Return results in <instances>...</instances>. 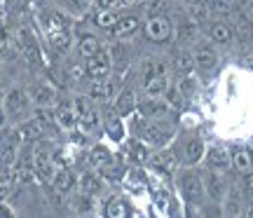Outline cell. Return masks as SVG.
Returning a JSON list of instances; mask_svg holds the SVG:
<instances>
[{
  "mask_svg": "<svg viewBox=\"0 0 253 218\" xmlns=\"http://www.w3.org/2000/svg\"><path fill=\"white\" fill-rule=\"evenodd\" d=\"M0 122H2V115H0Z\"/></svg>",
  "mask_w": 253,
  "mask_h": 218,
  "instance_id": "cell-43",
  "label": "cell"
},
{
  "mask_svg": "<svg viewBox=\"0 0 253 218\" xmlns=\"http://www.w3.org/2000/svg\"><path fill=\"white\" fill-rule=\"evenodd\" d=\"M91 99H108V94H110V87L106 85L103 80H94V85H91Z\"/></svg>",
  "mask_w": 253,
  "mask_h": 218,
  "instance_id": "cell-32",
  "label": "cell"
},
{
  "mask_svg": "<svg viewBox=\"0 0 253 218\" xmlns=\"http://www.w3.org/2000/svg\"><path fill=\"white\" fill-rule=\"evenodd\" d=\"M5 106H7V110L12 113V115L21 113V110L26 108V94H24L21 89H12L7 94V99H5Z\"/></svg>",
  "mask_w": 253,
  "mask_h": 218,
  "instance_id": "cell-15",
  "label": "cell"
},
{
  "mask_svg": "<svg viewBox=\"0 0 253 218\" xmlns=\"http://www.w3.org/2000/svg\"><path fill=\"white\" fill-rule=\"evenodd\" d=\"M136 108V96H134V91H122L118 96V103H115V110H118L120 115H129V113H134Z\"/></svg>",
  "mask_w": 253,
  "mask_h": 218,
  "instance_id": "cell-21",
  "label": "cell"
},
{
  "mask_svg": "<svg viewBox=\"0 0 253 218\" xmlns=\"http://www.w3.org/2000/svg\"><path fill=\"white\" fill-rule=\"evenodd\" d=\"M192 66H195V59H192L188 52H183V54L176 56V68H178V73H190Z\"/></svg>",
  "mask_w": 253,
  "mask_h": 218,
  "instance_id": "cell-34",
  "label": "cell"
},
{
  "mask_svg": "<svg viewBox=\"0 0 253 218\" xmlns=\"http://www.w3.org/2000/svg\"><path fill=\"white\" fill-rule=\"evenodd\" d=\"M118 19H120L118 9H115V7H106V9H101V12H99L96 24H99L101 28H110V26H115V24H118Z\"/></svg>",
  "mask_w": 253,
  "mask_h": 218,
  "instance_id": "cell-26",
  "label": "cell"
},
{
  "mask_svg": "<svg viewBox=\"0 0 253 218\" xmlns=\"http://www.w3.org/2000/svg\"><path fill=\"white\" fill-rule=\"evenodd\" d=\"M207 188H209V195H211L213 200H220V197H225V181H223V178L218 176V172H213V176H209Z\"/></svg>",
  "mask_w": 253,
  "mask_h": 218,
  "instance_id": "cell-24",
  "label": "cell"
},
{
  "mask_svg": "<svg viewBox=\"0 0 253 218\" xmlns=\"http://www.w3.org/2000/svg\"><path fill=\"white\" fill-rule=\"evenodd\" d=\"M207 31H209V36H211V40L218 43V45H227L232 40V28L227 26L225 21H211Z\"/></svg>",
  "mask_w": 253,
  "mask_h": 218,
  "instance_id": "cell-10",
  "label": "cell"
},
{
  "mask_svg": "<svg viewBox=\"0 0 253 218\" xmlns=\"http://www.w3.org/2000/svg\"><path fill=\"white\" fill-rule=\"evenodd\" d=\"M47 38L59 54H66L71 49V31H68V24L61 14H49V24H47Z\"/></svg>",
  "mask_w": 253,
  "mask_h": 218,
  "instance_id": "cell-1",
  "label": "cell"
},
{
  "mask_svg": "<svg viewBox=\"0 0 253 218\" xmlns=\"http://www.w3.org/2000/svg\"><path fill=\"white\" fill-rule=\"evenodd\" d=\"M202 157H204V141L202 138H190L188 143H185V160L190 164H195Z\"/></svg>",
  "mask_w": 253,
  "mask_h": 218,
  "instance_id": "cell-17",
  "label": "cell"
},
{
  "mask_svg": "<svg viewBox=\"0 0 253 218\" xmlns=\"http://www.w3.org/2000/svg\"><path fill=\"white\" fill-rule=\"evenodd\" d=\"M106 129H108L110 136L120 138L122 136V125H120V113L118 115H108V120H106Z\"/></svg>",
  "mask_w": 253,
  "mask_h": 218,
  "instance_id": "cell-33",
  "label": "cell"
},
{
  "mask_svg": "<svg viewBox=\"0 0 253 218\" xmlns=\"http://www.w3.org/2000/svg\"><path fill=\"white\" fill-rule=\"evenodd\" d=\"M209 14H211V9L209 5L202 0V2H195V5H190V17L195 24H207L209 21Z\"/></svg>",
  "mask_w": 253,
  "mask_h": 218,
  "instance_id": "cell-28",
  "label": "cell"
},
{
  "mask_svg": "<svg viewBox=\"0 0 253 218\" xmlns=\"http://www.w3.org/2000/svg\"><path fill=\"white\" fill-rule=\"evenodd\" d=\"M192 59H195V66L202 68V71H211L216 66V52L211 47H199Z\"/></svg>",
  "mask_w": 253,
  "mask_h": 218,
  "instance_id": "cell-14",
  "label": "cell"
},
{
  "mask_svg": "<svg viewBox=\"0 0 253 218\" xmlns=\"http://www.w3.org/2000/svg\"><path fill=\"white\" fill-rule=\"evenodd\" d=\"M106 214L113 218H122L126 216V207H125V202L122 200H110L108 202V207H106Z\"/></svg>",
  "mask_w": 253,
  "mask_h": 218,
  "instance_id": "cell-31",
  "label": "cell"
},
{
  "mask_svg": "<svg viewBox=\"0 0 253 218\" xmlns=\"http://www.w3.org/2000/svg\"><path fill=\"white\" fill-rule=\"evenodd\" d=\"M145 96L148 99H162L164 94L169 91V80H167V73H157L145 78Z\"/></svg>",
  "mask_w": 253,
  "mask_h": 218,
  "instance_id": "cell-6",
  "label": "cell"
},
{
  "mask_svg": "<svg viewBox=\"0 0 253 218\" xmlns=\"http://www.w3.org/2000/svg\"><path fill=\"white\" fill-rule=\"evenodd\" d=\"M110 160H113V155L106 150V145H94L89 150V162H91V167H96V169H101L103 164H108Z\"/></svg>",
  "mask_w": 253,
  "mask_h": 218,
  "instance_id": "cell-22",
  "label": "cell"
},
{
  "mask_svg": "<svg viewBox=\"0 0 253 218\" xmlns=\"http://www.w3.org/2000/svg\"><path fill=\"white\" fill-rule=\"evenodd\" d=\"M230 164H232V160H230V153H227L225 148H211L209 150V167L213 172H218V174L227 172Z\"/></svg>",
  "mask_w": 253,
  "mask_h": 218,
  "instance_id": "cell-9",
  "label": "cell"
},
{
  "mask_svg": "<svg viewBox=\"0 0 253 218\" xmlns=\"http://www.w3.org/2000/svg\"><path fill=\"white\" fill-rule=\"evenodd\" d=\"M110 68H113V56H110V52H106V49L101 47L96 54L87 59L84 73L89 75L91 80H106V78H108V73H110Z\"/></svg>",
  "mask_w": 253,
  "mask_h": 218,
  "instance_id": "cell-3",
  "label": "cell"
},
{
  "mask_svg": "<svg viewBox=\"0 0 253 218\" xmlns=\"http://www.w3.org/2000/svg\"><path fill=\"white\" fill-rule=\"evenodd\" d=\"M2 61H5V54H2V47H0V66H2Z\"/></svg>",
  "mask_w": 253,
  "mask_h": 218,
  "instance_id": "cell-41",
  "label": "cell"
},
{
  "mask_svg": "<svg viewBox=\"0 0 253 218\" xmlns=\"http://www.w3.org/2000/svg\"><path fill=\"white\" fill-rule=\"evenodd\" d=\"M230 160H232V167H235L239 174H249L253 172V160H251V153L244 150V148H237L235 153L230 155Z\"/></svg>",
  "mask_w": 253,
  "mask_h": 218,
  "instance_id": "cell-12",
  "label": "cell"
},
{
  "mask_svg": "<svg viewBox=\"0 0 253 218\" xmlns=\"http://www.w3.org/2000/svg\"><path fill=\"white\" fill-rule=\"evenodd\" d=\"M188 5H195V2H202V0H185Z\"/></svg>",
  "mask_w": 253,
  "mask_h": 218,
  "instance_id": "cell-42",
  "label": "cell"
},
{
  "mask_svg": "<svg viewBox=\"0 0 253 218\" xmlns=\"http://www.w3.org/2000/svg\"><path fill=\"white\" fill-rule=\"evenodd\" d=\"M73 110H75V115H78V118H82L84 113H89V110H91L89 99H84V96H78V99H75V106H73Z\"/></svg>",
  "mask_w": 253,
  "mask_h": 218,
  "instance_id": "cell-37",
  "label": "cell"
},
{
  "mask_svg": "<svg viewBox=\"0 0 253 218\" xmlns=\"http://www.w3.org/2000/svg\"><path fill=\"white\" fill-rule=\"evenodd\" d=\"M80 188H82V192L84 195H99L101 192V188H103V183H101V178L96 176V174H84L80 178Z\"/></svg>",
  "mask_w": 253,
  "mask_h": 218,
  "instance_id": "cell-19",
  "label": "cell"
},
{
  "mask_svg": "<svg viewBox=\"0 0 253 218\" xmlns=\"http://www.w3.org/2000/svg\"><path fill=\"white\" fill-rule=\"evenodd\" d=\"M164 110H167V106H164V103H157V99H150L143 106V113H148V115H162Z\"/></svg>",
  "mask_w": 253,
  "mask_h": 218,
  "instance_id": "cell-36",
  "label": "cell"
},
{
  "mask_svg": "<svg viewBox=\"0 0 253 218\" xmlns=\"http://www.w3.org/2000/svg\"><path fill=\"white\" fill-rule=\"evenodd\" d=\"M101 49V43H99V38H94V36H84L80 40V54L84 56V59H89V56H94L96 52Z\"/></svg>",
  "mask_w": 253,
  "mask_h": 218,
  "instance_id": "cell-27",
  "label": "cell"
},
{
  "mask_svg": "<svg viewBox=\"0 0 253 218\" xmlns=\"http://www.w3.org/2000/svg\"><path fill=\"white\" fill-rule=\"evenodd\" d=\"M143 33H145V38L153 40V43H164V40H169V36H171V24H169V19L162 17V14H153V17L145 21Z\"/></svg>",
  "mask_w": 253,
  "mask_h": 218,
  "instance_id": "cell-5",
  "label": "cell"
},
{
  "mask_svg": "<svg viewBox=\"0 0 253 218\" xmlns=\"http://www.w3.org/2000/svg\"><path fill=\"white\" fill-rule=\"evenodd\" d=\"M237 33H239V38H242V40H249V38L253 36L251 24H249V21H246L244 17H239V19H237Z\"/></svg>",
  "mask_w": 253,
  "mask_h": 218,
  "instance_id": "cell-35",
  "label": "cell"
},
{
  "mask_svg": "<svg viewBox=\"0 0 253 218\" xmlns=\"http://www.w3.org/2000/svg\"><path fill=\"white\" fill-rule=\"evenodd\" d=\"M225 214L227 216H239L242 214V200H239V195L235 190L225 197Z\"/></svg>",
  "mask_w": 253,
  "mask_h": 218,
  "instance_id": "cell-29",
  "label": "cell"
},
{
  "mask_svg": "<svg viewBox=\"0 0 253 218\" xmlns=\"http://www.w3.org/2000/svg\"><path fill=\"white\" fill-rule=\"evenodd\" d=\"M91 2H94V0H68V9L80 14V12H84V9L89 7Z\"/></svg>",
  "mask_w": 253,
  "mask_h": 218,
  "instance_id": "cell-38",
  "label": "cell"
},
{
  "mask_svg": "<svg viewBox=\"0 0 253 218\" xmlns=\"http://www.w3.org/2000/svg\"><path fill=\"white\" fill-rule=\"evenodd\" d=\"M12 183H14V174L9 172V169H0V197L7 195Z\"/></svg>",
  "mask_w": 253,
  "mask_h": 218,
  "instance_id": "cell-30",
  "label": "cell"
},
{
  "mask_svg": "<svg viewBox=\"0 0 253 218\" xmlns=\"http://www.w3.org/2000/svg\"><path fill=\"white\" fill-rule=\"evenodd\" d=\"M19 136H21V141H36V138L42 136V125H40L38 120L24 122L21 129H19Z\"/></svg>",
  "mask_w": 253,
  "mask_h": 218,
  "instance_id": "cell-20",
  "label": "cell"
},
{
  "mask_svg": "<svg viewBox=\"0 0 253 218\" xmlns=\"http://www.w3.org/2000/svg\"><path fill=\"white\" fill-rule=\"evenodd\" d=\"M138 28V19L136 17H120L115 26H110V33L115 38H129L136 33Z\"/></svg>",
  "mask_w": 253,
  "mask_h": 218,
  "instance_id": "cell-11",
  "label": "cell"
},
{
  "mask_svg": "<svg viewBox=\"0 0 253 218\" xmlns=\"http://www.w3.org/2000/svg\"><path fill=\"white\" fill-rule=\"evenodd\" d=\"M150 160H153L155 167H157L160 172H164V174H171L173 167H176V162H173V155H171V153H155Z\"/></svg>",
  "mask_w": 253,
  "mask_h": 218,
  "instance_id": "cell-25",
  "label": "cell"
},
{
  "mask_svg": "<svg viewBox=\"0 0 253 218\" xmlns=\"http://www.w3.org/2000/svg\"><path fill=\"white\" fill-rule=\"evenodd\" d=\"M80 125H82V131H84V134H99V129H101L99 113H94V110L84 113L80 118Z\"/></svg>",
  "mask_w": 253,
  "mask_h": 218,
  "instance_id": "cell-23",
  "label": "cell"
},
{
  "mask_svg": "<svg viewBox=\"0 0 253 218\" xmlns=\"http://www.w3.org/2000/svg\"><path fill=\"white\" fill-rule=\"evenodd\" d=\"M33 160H36L38 174H40L42 178H47V181H52L56 172H54V157L49 155V150H47V148H38L36 155H33Z\"/></svg>",
  "mask_w": 253,
  "mask_h": 218,
  "instance_id": "cell-7",
  "label": "cell"
},
{
  "mask_svg": "<svg viewBox=\"0 0 253 218\" xmlns=\"http://www.w3.org/2000/svg\"><path fill=\"white\" fill-rule=\"evenodd\" d=\"M21 52H24V56H26V61L31 66L40 64V49H38L36 38L28 28H21Z\"/></svg>",
  "mask_w": 253,
  "mask_h": 218,
  "instance_id": "cell-8",
  "label": "cell"
},
{
  "mask_svg": "<svg viewBox=\"0 0 253 218\" xmlns=\"http://www.w3.org/2000/svg\"><path fill=\"white\" fill-rule=\"evenodd\" d=\"M54 99H56V91L52 89L49 85H40V87H36V91H33V103L40 106V108L54 103Z\"/></svg>",
  "mask_w": 253,
  "mask_h": 218,
  "instance_id": "cell-16",
  "label": "cell"
},
{
  "mask_svg": "<svg viewBox=\"0 0 253 218\" xmlns=\"http://www.w3.org/2000/svg\"><path fill=\"white\" fill-rule=\"evenodd\" d=\"M52 185H54V190L59 192V195H66V192L75 185V174H73L71 169H59V172L54 174V178H52Z\"/></svg>",
  "mask_w": 253,
  "mask_h": 218,
  "instance_id": "cell-13",
  "label": "cell"
},
{
  "mask_svg": "<svg viewBox=\"0 0 253 218\" xmlns=\"http://www.w3.org/2000/svg\"><path fill=\"white\" fill-rule=\"evenodd\" d=\"M9 214H12V211H9L5 204H0V216H9Z\"/></svg>",
  "mask_w": 253,
  "mask_h": 218,
  "instance_id": "cell-40",
  "label": "cell"
},
{
  "mask_svg": "<svg viewBox=\"0 0 253 218\" xmlns=\"http://www.w3.org/2000/svg\"><path fill=\"white\" fill-rule=\"evenodd\" d=\"M178 188H181L183 197L190 202V204H197L202 197H204V183L197 174L192 172H183L181 178H178Z\"/></svg>",
  "mask_w": 253,
  "mask_h": 218,
  "instance_id": "cell-4",
  "label": "cell"
},
{
  "mask_svg": "<svg viewBox=\"0 0 253 218\" xmlns=\"http://www.w3.org/2000/svg\"><path fill=\"white\" fill-rule=\"evenodd\" d=\"M56 120H59V125H61L63 129H73L75 122H78V115H75V110H73L68 103H61V106L56 108Z\"/></svg>",
  "mask_w": 253,
  "mask_h": 218,
  "instance_id": "cell-18",
  "label": "cell"
},
{
  "mask_svg": "<svg viewBox=\"0 0 253 218\" xmlns=\"http://www.w3.org/2000/svg\"><path fill=\"white\" fill-rule=\"evenodd\" d=\"M129 178H131V183H136V185H143L145 174L141 172V169H131V172H129Z\"/></svg>",
  "mask_w": 253,
  "mask_h": 218,
  "instance_id": "cell-39",
  "label": "cell"
},
{
  "mask_svg": "<svg viewBox=\"0 0 253 218\" xmlns=\"http://www.w3.org/2000/svg\"><path fill=\"white\" fill-rule=\"evenodd\" d=\"M138 134H141V138H143L145 143L164 145L173 138L176 129H173L171 125H167V122H143V125L138 127Z\"/></svg>",
  "mask_w": 253,
  "mask_h": 218,
  "instance_id": "cell-2",
  "label": "cell"
}]
</instances>
